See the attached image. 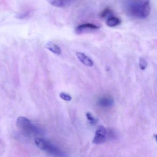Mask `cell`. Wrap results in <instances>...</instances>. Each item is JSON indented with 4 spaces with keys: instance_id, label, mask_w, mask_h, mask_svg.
<instances>
[{
    "instance_id": "obj_5",
    "label": "cell",
    "mask_w": 157,
    "mask_h": 157,
    "mask_svg": "<svg viewBox=\"0 0 157 157\" xmlns=\"http://www.w3.org/2000/svg\"><path fill=\"white\" fill-rule=\"evenodd\" d=\"M114 104L113 99L111 96H105L98 100L97 104L102 107L107 108L113 106Z\"/></svg>"
},
{
    "instance_id": "obj_6",
    "label": "cell",
    "mask_w": 157,
    "mask_h": 157,
    "mask_svg": "<svg viewBox=\"0 0 157 157\" xmlns=\"http://www.w3.org/2000/svg\"><path fill=\"white\" fill-rule=\"evenodd\" d=\"M100 28L99 26L93 24H84L81 25L76 28V31L78 33H81L87 30H98Z\"/></svg>"
},
{
    "instance_id": "obj_10",
    "label": "cell",
    "mask_w": 157,
    "mask_h": 157,
    "mask_svg": "<svg viewBox=\"0 0 157 157\" xmlns=\"http://www.w3.org/2000/svg\"><path fill=\"white\" fill-rule=\"evenodd\" d=\"M121 24L120 19L115 17H111L107 19L106 24L107 26L110 27H114L119 25Z\"/></svg>"
},
{
    "instance_id": "obj_7",
    "label": "cell",
    "mask_w": 157,
    "mask_h": 157,
    "mask_svg": "<svg viewBox=\"0 0 157 157\" xmlns=\"http://www.w3.org/2000/svg\"><path fill=\"white\" fill-rule=\"evenodd\" d=\"M76 56L79 60L85 66L89 67H92L93 66V61L84 53L77 52L76 53Z\"/></svg>"
},
{
    "instance_id": "obj_13",
    "label": "cell",
    "mask_w": 157,
    "mask_h": 157,
    "mask_svg": "<svg viewBox=\"0 0 157 157\" xmlns=\"http://www.w3.org/2000/svg\"><path fill=\"white\" fill-rule=\"evenodd\" d=\"M86 116L88 119V121L90 122L92 124H95L97 122V120L95 119V117L92 115L91 113H87L86 114Z\"/></svg>"
},
{
    "instance_id": "obj_11",
    "label": "cell",
    "mask_w": 157,
    "mask_h": 157,
    "mask_svg": "<svg viewBox=\"0 0 157 157\" xmlns=\"http://www.w3.org/2000/svg\"><path fill=\"white\" fill-rule=\"evenodd\" d=\"M113 11L110 8L108 7L105 8L103 10H102L100 13L99 14V17L101 19H105L107 16H109L110 14H112Z\"/></svg>"
},
{
    "instance_id": "obj_12",
    "label": "cell",
    "mask_w": 157,
    "mask_h": 157,
    "mask_svg": "<svg viewBox=\"0 0 157 157\" xmlns=\"http://www.w3.org/2000/svg\"><path fill=\"white\" fill-rule=\"evenodd\" d=\"M140 68L141 70H145L147 66V63L146 59L143 58H140L139 59Z\"/></svg>"
},
{
    "instance_id": "obj_14",
    "label": "cell",
    "mask_w": 157,
    "mask_h": 157,
    "mask_svg": "<svg viewBox=\"0 0 157 157\" xmlns=\"http://www.w3.org/2000/svg\"><path fill=\"white\" fill-rule=\"evenodd\" d=\"M31 14V12H27L24 13H19L16 15V18L19 19H24L28 18Z\"/></svg>"
},
{
    "instance_id": "obj_3",
    "label": "cell",
    "mask_w": 157,
    "mask_h": 157,
    "mask_svg": "<svg viewBox=\"0 0 157 157\" xmlns=\"http://www.w3.org/2000/svg\"><path fill=\"white\" fill-rule=\"evenodd\" d=\"M35 143L39 149L51 155L56 156L63 155V153L60 149L48 140L42 138H37L35 139Z\"/></svg>"
},
{
    "instance_id": "obj_8",
    "label": "cell",
    "mask_w": 157,
    "mask_h": 157,
    "mask_svg": "<svg viewBox=\"0 0 157 157\" xmlns=\"http://www.w3.org/2000/svg\"><path fill=\"white\" fill-rule=\"evenodd\" d=\"M45 47L52 53L57 55H60L62 52L60 48L52 42H48V43H47Z\"/></svg>"
},
{
    "instance_id": "obj_15",
    "label": "cell",
    "mask_w": 157,
    "mask_h": 157,
    "mask_svg": "<svg viewBox=\"0 0 157 157\" xmlns=\"http://www.w3.org/2000/svg\"><path fill=\"white\" fill-rule=\"evenodd\" d=\"M59 96L61 99H63L64 101H70L72 99V98L69 94L65 93H61L59 94Z\"/></svg>"
},
{
    "instance_id": "obj_1",
    "label": "cell",
    "mask_w": 157,
    "mask_h": 157,
    "mask_svg": "<svg viewBox=\"0 0 157 157\" xmlns=\"http://www.w3.org/2000/svg\"><path fill=\"white\" fill-rule=\"evenodd\" d=\"M125 10L128 15L137 18H145L148 16L150 11L149 1L128 2Z\"/></svg>"
},
{
    "instance_id": "obj_9",
    "label": "cell",
    "mask_w": 157,
    "mask_h": 157,
    "mask_svg": "<svg viewBox=\"0 0 157 157\" xmlns=\"http://www.w3.org/2000/svg\"><path fill=\"white\" fill-rule=\"evenodd\" d=\"M48 2L51 5L56 7H65L71 4L72 1H61V0H49Z\"/></svg>"
},
{
    "instance_id": "obj_2",
    "label": "cell",
    "mask_w": 157,
    "mask_h": 157,
    "mask_svg": "<svg viewBox=\"0 0 157 157\" xmlns=\"http://www.w3.org/2000/svg\"><path fill=\"white\" fill-rule=\"evenodd\" d=\"M17 127L21 132L27 136H33L39 133V130L28 118L20 117L17 119Z\"/></svg>"
},
{
    "instance_id": "obj_4",
    "label": "cell",
    "mask_w": 157,
    "mask_h": 157,
    "mask_svg": "<svg viewBox=\"0 0 157 157\" xmlns=\"http://www.w3.org/2000/svg\"><path fill=\"white\" fill-rule=\"evenodd\" d=\"M107 131L105 127L99 126L95 131L93 143L96 145H100L104 143L107 138Z\"/></svg>"
}]
</instances>
